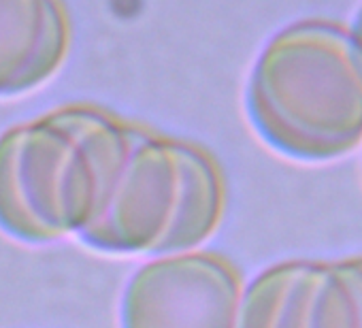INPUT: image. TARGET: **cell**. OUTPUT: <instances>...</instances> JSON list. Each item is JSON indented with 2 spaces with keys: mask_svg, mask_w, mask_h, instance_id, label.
I'll return each instance as SVG.
<instances>
[{
  "mask_svg": "<svg viewBox=\"0 0 362 328\" xmlns=\"http://www.w3.org/2000/svg\"><path fill=\"white\" fill-rule=\"evenodd\" d=\"M224 209V177L207 149L134 124L107 207L77 239L115 256L192 252Z\"/></svg>",
  "mask_w": 362,
  "mask_h": 328,
  "instance_id": "3",
  "label": "cell"
},
{
  "mask_svg": "<svg viewBox=\"0 0 362 328\" xmlns=\"http://www.w3.org/2000/svg\"><path fill=\"white\" fill-rule=\"evenodd\" d=\"M243 279L211 252H181L143 264L126 283L122 328H237Z\"/></svg>",
  "mask_w": 362,
  "mask_h": 328,
  "instance_id": "4",
  "label": "cell"
},
{
  "mask_svg": "<svg viewBox=\"0 0 362 328\" xmlns=\"http://www.w3.org/2000/svg\"><path fill=\"white\" fill-rule=\"evenodd\" d=\"M349 35H351L354 43L358 45V49L362 52V7H360V11H358V16H356V22H354Z\"/></svg>",
  "mask_w": 362,
  "mask_h": 328,
  "instance_id": "7",
  "label": "cell"
},
{
  "mask_svg": "<svg viewBox=\"0 0 362 328\" xmlns=\"http://www.w3.org/2000/svg\"><path fill=\"white\" fill-rule=\"evenodd\" d=\"M237 328H362V256L264 269L243 288Z\"/></svg>",
  "mask_w": 362,
  "mask_h": 328,
  "instance_id": "5",
  "label": "cell"
},
{
  "mask_svg": "<svg viewBox=\"0 0 362 328\" xmlns=\"http://www.w3.org/2000/svg\"><path fill=\"white\" fill-rule=\"evenodd\" d=\"M132 128L73 105L0 134V230L33 245L79 237L107 207Z\"/></svg>",
  "mask_w": 362,
  "mask_h": 328,
  "instance_id": "1",
  "label": "cell"
},
{
  "mask_svg": "<svg viewBox=\"0 0 362 328\" xmlns=\"http://www.w3.org/2000/svg\"><path fill=\"white\" fill-rule=\"evenodd\" d=\"M71 43L60 0H0V98L43 86L62 66Z\"/></svg>",
  "mask_w": 362,
  "mask_h": 328,
  "instance_id": "6",
  "label": "cell"
},
{
  "mask_svg": "<svg viewBox=\"0 0 362 328\" xmlns=\"http://www.w3.org/2000/svg\"><path fill=\"white\" fill-rule=\"evenodd\" d=\"M258 136L298 162H330L362 143V52L326 20L281 28L260 52L245 90Z\"/></svg>",
  "mask_w": 362,
  "mask_h": 328,
  "instance_id": "2",
  "label": "cell"
}]
</instances>
